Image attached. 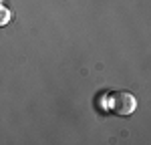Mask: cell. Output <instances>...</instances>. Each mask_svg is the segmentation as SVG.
Returning a JSON list of instances; mask_svg holds the SVG:
<instances>
[{
    "label": "cell",
    "instance_id": "obj_1",
    "mask_svg": "<svg viewBox=\"0 0 151 145\" xmlns=\"http://www.w3.org/2000/svg\"><path fill=\"white\" fill-rule=\"evenodd\" d=\"M109 107L113 109V113L115 115H121V117H127L131 115L135 107H137V101H135V97L127 93V91H115L111 99H109Z\"/></svg>",
    "mask_w": 151,
    "mask_h": 145
},
{
    "label": "cell",
    "instance_id": "obj_2",
    "mask_svg": "<svg viewBox=\"0 0 151 145\" xmlns=\"http://www.w3.org/2000/svg\"><path fill=\"white\" fill-rule=\"evenodd\" d=\"M10 18H12V12L8 10L6 6H2V4H0V28L10 22Z\"/></svg>",
    "mask_w": 151,
    "mask_h": 145
}]
</instances>
